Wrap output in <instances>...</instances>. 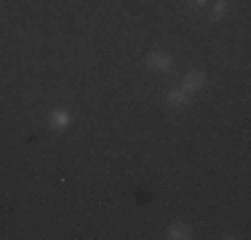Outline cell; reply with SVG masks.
Masks as SVG:
<instances>
[{
	"mask_svg": "<svg viewBox=\"0 0 251 240\" xmlns=\"http://www.w3.org/2000/svg\"><path fill=\"white\" fill-rule=\"evenodd\" d=\"M206 3H208V0H193V5H195V8H203Z\"/></svg>",
	"mask_w": 251,
	"mask_h": 240,
	"instance_id": "cell-7",
	"label": "cell"
},
{
	"mask_svg": "<svg viewBox=\"0 0 251 240\" xmlns=\"http://www.w3.org/2000/svg\"><path fill=\"white\" fill-rule=\"evenodd\" d=\"M51 125H53L56 131L67 128V125H70V112H64V110H56V112L51 115Z\"/></svg>",
	"mask_w": 251,
	"mask_h": 240,
	"instance_id": "cell-4",
	"label": "cell"
},
{
	"mask_svg": "<svg viewBox=\"0 0 251 240\" xmlns=\"http://www.w3.org/2000/svg\"><path fill=\"white\" fill-rule=\"evenodd\" d=\"M169 238H174V240H184V238H190V230H187V227H182V224L169 227Z\"/></svg>",
	"mask_w": 251,
	"mask_h": 240,
	"instance_id": "cell-5",
	"label": "cell"
},
{
	"mask_svg": "<svg viewBox=\"0 0 251 240\" xmlns=\"http://www.w3.org/2000/svg\"><path fill=\"white\" fill-rule=\"evenodd\" d=\"M203 83H206V72H201V70H195V72H187L184 75V83H182V88L184 91H198V88H203Z\"/></svg>",
	"mask_w": 251,
	"mask_h": 240,
	"instance_id": "cell-1",
	"label": "cell"
},
{
	"mask_svg": "<svg viewBox=\"0 0 251 240\" xmlns=\"http://www.w3.org/2000/svg\"><path fill=\"white\" fill-rule=\"evenodd\" d=\"M225 8H227V5H225V0H217V3L211 5V19H219V16L225 14Z\"/></svg>",
	"mask_w": 251,
	"mask_h": 240,
	"instance_id": "cell-6",
	"label": "cell"
},
{
	"mask_svg": "<svg viewBox=\"0 0 251 240\" xmlns=\"http://www.w3.org/2000/svg\"><path fill=\"white\" fill-rule=\"evenodd\" d=\"M147 64H150V70L155 72H171V56H166V53H152L150 59H147Z\"/></svg>",
	"mask_w": 251,
	"mask_h": 240,
	"instance_id": "cell-2",
	"label": "cell"
},
{
	"mask_svg": "<svg viewBox=\"0 0 251 240\" xmlns=\"http://www.w3.org/2000/svg\"><path fill=\"white\" fill-rule=\"evenodd\" d=\"M190 101V91H184V88H174V91L166 94V104L171 107H184Z\"/></svg>",
	"mask_w": 251,
	"mask_h": 240,
	"instance_id": "cell-3",
	"label": "cell"
}]
</instances>
